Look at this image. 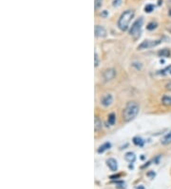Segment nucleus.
Masks as SVG:
<instances>
[{
	"label": "nucleus",
	"instance_id": "nucleus-1",
	"mask_svg": "<svg viewBox=\"0 0 171 189\" xmlns=\"http://www.w3.org/2000/svg\"><path fill=\"white\" fill-rule=\"evenodd\" d=\"M139 110H140V107L136 102L134 101L127 102V104L126 105V108L123 113L124 120L128 122L130 121V120L134 119L137 117V115L139 114Z\"/></svg>",
	"mask_w": 171,
	"mask_h": 189
},
{
	"label": "nucleus",
	"instance_id": "nucleus-2",
	"mask_svg": "<svg viewBox=\"0 0 171 189\" xmlns=\"http://www.w3.org/2000/svg\"><path fill=\"white\" fill-rule=\"evenodd\" d=\"M134 16V12L132 10H126L123 12L118 20V27L122 31H126L131 19Z\"/></svg>",
	"mask_w": 171,
	"mask_h": 189
},
{
	"label": "nucleus",
	"instance_id": "nucleus-3",
	"mask_svg": "<svg viewBox=\"0 0 171 189\" xmlns=\"http://www.w3.org/2000/svg\"><path fill=\"white\" fill-rule=\"evenodd\" d=\"M143 23H144L143 18H139L138 20L135 21L129 30V33L131 36H133L134 38H138L140 36L141 31H142V27H143Z\"/></svg>",
	"mask_w": 171,
	"mask_h": 189
},
{
	"label": "nucleus",
	"instance_id": "nucleus-4",
	"mask_svg": "<svg viewBox=\"0 0 171 189\" xmlns=\"http://www.w3.org/2000/svg\"><path fill=\"white\" fill-rule=\"evenodd\" d=\"M161 40H144L138 46L139 50H144V49H149L152 47H155L158 44H160Z\"/></svg>",
	"mask_w": 171,
	"mask_h": 189
},
{
	"label": "nucleus",
	"instance_id": "nucleus-5",
	"mask_svg": "<svg viewBox=\"0 0 171 189\" xmlns=\"http://www.w3.org/2000/svg\"><path fill=\"white\" fill-rule=\"evenodd\" d=\"M113 101V97L110 94H106L105 96H103L102 100H101V103L104 107H108L111 105V103Z\"/></svg>",
	"mask_w": 171,
	"mask_h": 189
},
{
	"label": "nucleus",
	"instance_id": "nucleus-6",
	"mask_svg": "<svg viewBox=\"0 0 171 189\" xmlns=\"http://www.w3.org/2000/svg\"><path fill=\"white\" fill-rule=\"evenodd\" d=\"M115 76H116V71L114 70V69H108V70H106L104 72V74H103V76H104V79L105 80H111L113 79Z\"/></svg>",
	"mask_w": 171,
	"mask_h": 189
},
{
	"label": "nucleus",
	"instance_id": "nucleus-7",
	"mask_svg": "<svg viewBox=\"0 0 171 189\" xmlns=\"http://www.w3.org/2000/svg\"><path fill=\"white\" fill-rule=\"evenodd\" d=\"M95 36L97 37H105L106 36V29L100 25L95 26Z\"/></svg>",
	"mask_w": 171,
	"mask_h": 189
},
{
	"label": "nucleus",
	"instance_id": "nucleus-8",
	"mask_svg": "<svg viewBox=\"0 0 171 189\" xmlns=\"http://www.w3.org/2000/svg\"><path fill=\"white\" fill-rule=\"evenodd\" d=\"M106 164H108V166L109 167L111 171H113V172L117 171L118 164H117V161L115 160V158H108V160L106 161Z\"/></svg>",
	"mask_w": 171,
	"mask_h": 189
},
{
	"label": "nucleus",
	"instance_id": "nucleus-9",
	"mask_svg": "<svg viewBox=\"0 0 171 189\" xmlns=\"http://www.w3.org/2000/svg\"><path fill=\"white\" fill-rule=\"evenodd\" d=\"M125 158H126V161H128L129 163H133L135 161H136V156H135V154L134 153H132V152H128L126 154V156H125Z\"/></svg>",
	"mask_w": 171,
	"mask_h": 189
},
{
	"label": "nucleus",
	"instance_id": "nucleus-10",
	"mask_svg": "<svg viewBox=\"0 0 171 189\" xmlns=\"http://www.w3.org/2000/svg\"><path fill=\"white\" fill-rule=\"evenodd\" d=\"M162 143L164 144V145H167V144H170L171 143V132L168 133L167 135H165L164 137H162Z\"/></svg>",
	"mask_w": 171,
	"mask_h": 189
},
{
	"label": "nucleus",
	"instance_id": "nucleus-11",
	"mask_svg": "<svg viewBox=\"0 0 171 189\" xmlns=\"http://www.w3.org/2000/svg\"><path fill=\"white\" fill-rule=\"evenodd\" d=\"M158 55H159V57H168L170 55V50H168V49H162L161 51L158 52Z\"/></svg>",
	"mask_w": 171,
	"mask_h": 189
},
{
	"label": "nucleus",
	"instance_id": "nucleus-12",
	"mask_svg": "<svg viewBox=\"0 0 171 189\" xmlns=\"http://www.w3.org/2000/svg\"><path fill=\"white\" fill-rule=\"evenodd\" d=\"M111 147V144L109 143V142H106V143H104L103 145H101L100 147H99V149H98V153H104L106 150H108V149H109Z\"/></svg>",
	"mask_w": 171,
	"mask_h": 189
},
{
	"label": "nucleus",
	"instance_id": "nucleus-13",
	"mask_svg": "<svg viewBox=\"0 0 171 189\" xmlns=\"http://www.w3.org/2000/svg\"><path fill=\"white\" fill-rule=\"evenodd\" d=\"M162 103L165 106H171V97L170 96H164L162 98Z\"/></svg>",
	"mask_w": 171,
	"mask_h": 189
},
{
	"label": "nucleus",
	"instance_id": "nucleus-14",
	"mask_svg": "<svg viewBox=\"0 0 171 189\" xmlns=\"http://www.w3.org/2000/svg\"><path fill=\"white\" fill-rule=\"evenodd\" d=\"M94 124H95V130L96 131H99V130H101L102 129V121H101V119L98 118V117H96L95 118V120H94Z\"/></svg>",
	"mask_w": 171,
	"mask_h": 189
},
{
	"label": "nucleus",
	"instance_id": "nucleus-15",
	"mask_svg": "<svg viewBox=\"0 0 171 189\" xmlns=\"http://www.w3.org/2000/svg\"><path fill=\"white\" fill-rule=\"evenodd\" d=\"M133 142H134V144H136V145L143 146V144H144V140H143L142 139H141V137H134V139H133Z\"/></svg>",
	"mask_w": 171,
	"mask_h": 189
},
{
	"label": "nucleus",
	"instance_id": "nucleus-16",
	"mask_svg": "<svg viewBox=\"0 0 171 189\" xmlns=\"http://www.w3.org/2000/svg\"><path fill=\"white\" fill-rule=\"evenodd\" d=\"M115 121H116V117H115V114H110L109 117H108V123L110 124V125H113V124L115 123Z\"/></svg>",
	"mask_w": 171,
	"mask_h": 189
},
{
	"label": "nucleus",
	"instance_id": "nucleus-17",
	"mask_svg": "<svg viewBox=\"0 0 171 189\" xmlns=\"http://www.w3.org/2000/svg\"><path fill=\"white\" fill-rule=\"evenodd\" d=\"M154 5H152V4H148V5H147L144 7V11L145 12H151L152 11H154Z\"/></svg>",
	"mask_w": 171,
	"mask_h": 189
},
{
	"label": "nucleus",
	"instance_id": "nucleus-18",
	"mask_svg": "<svg viewBox=\"0 0 171 189\" xmlns=\"http://www.w3.org/2000/svg\"><path fill=\"white\" fill-rule=\"evenodd\" d=\"M156 28H157V23L156 22H151L147 26V29L149 30V31H151V30H154Z\"/></svg>",
	"mask_w": 171,
	"mask_h": 189
},
{
	"label": "nucleus",
	"instance_id": "nucleus-19",
	"mask_svg": "<svg viewBox=\"0 0 171 189\" xmlns=\"http://www.w3.org/2000/svg\"><path fill=\"white\" fill-rule=\"evenodd\" d=\"M122 3H123V0H113L112 1V5L113 7L115 8H118L122 5Z\"/></svg>",
	"mask_w": 171,
	"mask_h": 189
},
{
	"label": "nucleus",
	"instance_id": "nucleus-20",
	"mask_svg": "<svg viewBox=\"0 0 171 189\" xmlns=\"http://www.w3.org/2000/svg\"><path fill=\"white\" fill-rule=\"evenodd\" d=\"M103 5V0H95V9L98 10L100 9Z\"/></svg>",
	"mask_w": 171,
	"mask_h": 189
},
{
	"label": "nucleus",
	"instance_id": "nucleus-21",
	"mask_svg": "<svg viewBox=\"0 0 171 189\" xmlns=\"http://www.w3.org/2000/svg\"><path fill=\"white\" fill-rule=\"evenodd\" d=\"M94 60H95V67H97L99 65V57H98V55L95 53V55H94Z\"/></svg>",
	"mask_w": 171,
	"mask_h": 189
},
{
	"label": "nucleus",
	"instance_id": "nucleus-22",
	"mask_svg": "<svg viewBox=\"0 0 171 189\" xmlns=\"http://www.w3.org/2000/svg\"><path fill=\"white\" fill-rule=\"evenodd\" d=\"M166 88H167L168 90H170V91H171V83H169L167 86H166Z\"/></svg>",
	"mask_w": 171,
	"mask_h": 189
},
{
	"label": "nucleus",
	"instance_id": "nucleus-23",
	"mask_svg": "<svg viewBox=\"0 0 171 189\" xmlns=\"http://www.w3.org/2000/svg\"><path fill=\"white\" fill-rule=\"evenodd\" d=\"M147 175L149 176V177H150V176H153V177H154V176H155V173H148Z\"/></svg>",
	"mask_w": 171,
	"mask_h": 189
},
{
	"label": "nucleus",
	"instance_id": "nucleus-24",
	"mask_svg": "<svg viewBox=\"0 0 171 189\" xmlns=\"http://www.w3.org/2000/svg\"><path fill=\"white\" fill-rule=\"evenodd\" d=\"M137 189H144V187L143 185H140V186L137 187Z\"/></svg>",
	"mask_w": 171,
	"mask_h": 189
},
{
	"label": "nucleus",
	"instance_id": "nucleus-25",
	"mask_svg": "<svg viewBox=\"0 0 171 189\" xmlns=\"http://www.w3.org/2000/svg\"><path fill=\"white\" fill-rule=\"evenodd\" d=\"M170 73H171V71H170Z\"/></svg>",
	"mask_w": 171,
	"mask_h": 189
}]
</instances>
